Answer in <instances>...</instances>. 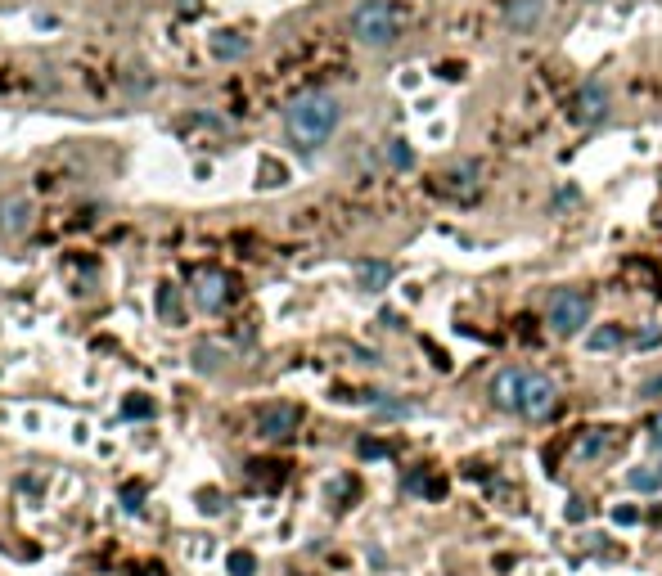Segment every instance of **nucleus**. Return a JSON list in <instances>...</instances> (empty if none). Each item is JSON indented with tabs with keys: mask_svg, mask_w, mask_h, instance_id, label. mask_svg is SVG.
Returning a JSON list of instances; mask_svg holds the SVG:
<instances>
[{
	"mask_svg": "<svg viewBox=\"0 0 662 576\" xmlns=\"http://www.w3.org/2000/svg\"><path fill=\"white\" fill-rule=\"evenodd\" d=\"M194 9H199L194 0H181V14H194Z\"/></svg>",
	"mask_w": 662,
	"mask_h": 576,
	"instance_id": "obj_25",
	"label": "nucleus"
},
{
	"mask_svg": "<svg viewBox=\"0 0 662 576\" xmlns=\"http://www.w3.org/2000/svg\"><path fill=\"white\" fill-rule=\"evenodd\" d=\"M32 198L28 194H5L0 198V239H23L32 230Z\"/></svg>",
	"mask_w": 662,
	"mask_h": 576,
	"instance_id": "obj_8",
	"label": "nucleus"
},
{
	"mask_svg": "<svg viewBox=\"0 0 662 576\" xmlns=\"http://www.w3.org/2000/svg\"><path fill=\"white\" fill-rule=\"evenodd\" d=\"M226 302H230V279L221 275V270H203V275L194 279V306H199V311H221Z\"/></svg>",
	"mask_w": 662,
	"mask_h": 576,
	"instance_id": "obj_9",
	"label": "nucleus"
},
{
	"mask_svg": "<svg viewBox=\"0 0 662 576\" xmlns=\"http://www.w3.org/2000/svg\"><path fill=\"white\" fill-rule=\"evenodd\" d=\"M347 32L365 50H392L406 36V14H401L397 0H361L347 14Z\"/></svg>",
	"mask_w": 662,
	"mask_h": 576,
	"instance_id": "obj_2",
	"label": "nucleus"
},
{
	"mask_svg": "<svg viewBox=\"0 0 662 576\" xmlns=\"http://www.w3.org/2000/svg\"><path fill=\"white\" fill-rule=\"evenodd\" d=\"M640 396H649V401H653V396H662V374L644 378V383H640Z\"/></svg>",
	"mask_w": 662,
	"mask_h": 576,
	"instance_id": "obj_22",
	"label": "nucleus"
},
{
	"mask_svg": "<svg viewBox=\"0 0 662 576\" xmlns=\"http://www.w3.org/2000/svg\"><path fill=\"white\" fill-rule=\"evenodd\" d=\"M545 5H550V0H505V27L514 36L536 32L545 18Z\"/></svg>",
	"mask_w": 662,
	"mask_h": 576,
	"instance_id": "obj_10",
	"label": "nucleus"
},
{
	"mask_svg": "<svg viewBox=\"0 0 662 576\" xmlns=\"http://www.w3.org/2000/svg\"><path fill=\"white\" fill-rule=\"evenodd\" d=\"M523 387H527V369L505 365V369L491 374L487 396H491V405H496L500 414H518V410H523Z\"/></svg>",
	"mask_w": 662,
	"mask_h": 576,
	"instance_id": "obj_5",
	"label": "nucleus"
},
{
	"mask_svg": "<svg viewBox=\"0 0 662 576\" xmlns=\"http://www.w3.org/2000/svg\"><path fill=\"white\" fill-rule=\"evenodd\" d=\"M608 117H613V95H608V86H604L599 77H590L586 86L577 90V122L604 126Z\"/></svg>",
	"mask_w": 662,
	"mask_h": 576,
	"instance_id": "obj_7",
	"label": "nucleus"
},
{
	"mask_svg": "<svg viewBox=\"0 0 662 576\" xmlns=\"http://www.w3.org/2000/svg\"><path fill=\"white\" fill-rule=\"evenodd\" d=\"M658 338H662V333H653V329H644V333H640V338H635V342H640V347H653V342H658Z\"/></svg>",
	"mask_w": 662,
	"mask_h": 576,
	"instance_id": "obj_24",
	"label": "nucleus"
},
{
	"mask_svg": "<svg viewBox=\"0 0 662 576\" xmlns=\"http://www.w3.org/2000/svg\"><path fill=\"white\" fill-rule=\"evenodd\" d=\"M478 180H482V167H478V162H473V158H460L451 171H446L442 189H446V194H455V198H473Z\"/></svg>",
	"mask_w": 662,
	"mask_h": 576,
	"instance_id": "obj_11",
	"label": "nucleus"
},
{
	"mask_svg": "<svg viewBox=\"0 0 662 576\" xmlns=\"http://www.w3.org/2000/svg\"><path fill=\"white\" fill-rule=\"evenodd\" d=\"M613 522H622V527H631V522H640V513H635L631 504H617V509H613Z\"/></svg>",
	"mask_w": 662,
	"mask_h": 576,
	"instance_id": "obj_21",
	"label": "nucleus"
},
{
	"mask_svg": "<svg viewBox=\"0 0 662 576\" xmlns=\"http://www.w3.org/2000/svg\"><path fill=\"white\" fill-rule=\"evenodd\" d=\"M626 342V333H622V324H604V329H595L586 338V347L590 351H613V347H622Z\"/></svg>",
	"mask_w": 662,
	"mask_h": 576,
	"instance_id": "obj_14",
	"label": "nucleus"
},
{
	"mask_svg": "<svg viewBox=\"0 0 662 576\" xmlns=\"http://www.w3.org/2000/svg\"><path fill=\"white\" fill-rule=\"evenodd\" d=\"M626 482H631V491H662V464L658 468H631Z\"/></svg>",
	"mask_w": 662,
	"mask_h": 576,
	"instance_id": "obj_15",
	"label": "nucleus"
},
{
	"mask_svg": "<svg viewBox=\"0 0 662 576\" xmlns=\"http://www.w3.org/2000/svg\"><path fill=\"white\" fill-rule=\"evenodd\" d=\"M302 423V410L293 401H275V405H262L257 410V432H262L266 441H289L293 432H298Z\"/></svg>",
	"mask_w": 662,
	"mask_h": 576,
	"instance_id": "obj_6",
	"label": "nucleus"
},
{
	"mask_svg": "<svg viewBox=\"0 0 662 576\" xmlns=\"http://www.w3.org/2000/svg\"><path fill=\"white\" fill-rule=\"evenodd\" d=\"M388 167L410 171V167H415V149H410L406 140H388Z\"/></svg>",
	"mask_w": 662,
	"mask_h": 576,
	"instance_id": "obj_16",
	"label": "nucleus"
},
{
	"mask_svg": "<svg viewBox=\"0 0 662 576\" xmlns=\"http://www.w3.org/2000/svg\"><path fill=\"white\" fill-rule=\"evenodd\" d=\"M410 491H424V495H433V500H437V495H446V477H424V473H415V477H410Z\"/></svg>",
	"mask_w": 662,
	"mask_h": 576,
	"instance_id": "obj_18",
	"label": "nucleus"
},
{
	"mask_svg": "<svg viewBox=\"0 0 662 576\" xmlns=\"http://www.w3.org/2000/svg\"><path fill=\"white\" fill-rule=\"evenodd\" d=\"M392 275H397V270H392L388 261H356V284H361L365 293H383V288L392 284Z\"/></svg>",
	"mask_w": 662,
	"mask_h": 576,
	"instance_id": "obj_12",
	"label": "nucleus"
},
{
	"mask_svg": "<svg viewBox=\"0 0 662 576\" xmlns=\"http://www.w3.org/2000/svg\"><path fill=\"white\" fill-rule=\"evenodd\" d=\"M649 441H653V450H662V414L649 423Z\"/></svg>",
	"mask_w": 662,
	"mask_h": 576,
	"instance_id": "obj_23",
	"label": "nucleus"
},
{
	"mask_svg": "<svg viewBox=\"0 0 662 576\" xmlns=\"http://www.w3.org/2000/svg\"><path fill=\"white\" fill-rule=\"evenodd\" d=\"M343 126V104L329 90H307L284 108V135L298 153H316L334 140V131Z\"/></svg>",
	"mask_w": 662,
	"mask_h": 576,
	"instance_id": "obj_1",
	"label": "nucleus"
},
{
	"mask_svg": "<svg viewBox=\"0 0 662 576\" xmlns=\"http://www.w3.org/2000/svg\"><path fill=\"white\" fill-rule=\"evenodd\" d=\"M545 324H550L554 338H577V333L590 324V293H581V288H559V293H550V302H545Z\"/></svg>",
	"mask_w": 662,
	"mask_h": 576,
	"instance_id": "obj_3",
	"label": "nucleus"
},
{
	"mask_svg": "<svg viewBox=\"0 0 662 576\" xmlns=\"http://www.w3.org/2000/svg\"><path fill=\"white\" fill-rule=\"evenodd\" d=\"M253 554H230V572H239V576H244V572H253Z\"/></svg>",
	"mask_w": 662,
	"mask_h": 576,
	"instance_id": "obj_20",
	"label": "nucleus"
},
{
	"mask_svg": "<svg viewBox=\"0 0 662 576\" xmlns=\"http://www.w3.org/2000/svg\"><path fill=\"white\" fill-rule=\"evenodd\" d=\"M212 54H217V59H244L248 41L239 32H217V36H212Z\"/></svg>",
	"mask_w": 662,
	"mask_h": 576,
	"instance_id": "obj_13",
	"label": "nucleus"
},
{
	"mask_svg": "<svg viewBox=\"0 0 662 576\" xmlns=\"http://www.w3.org/2000/svg\"><path fill=\"white\" fill-rule=\"evenodd\" d=\"M127 414H131V419H136V414H140V419H149V414H154V401H149V396H131Z\"/></svg>",
	"mask_w": 662,
	"mask_h": 576,
	"instance_id": "obj_19",
	"label": "nucleus"
},
{
	"mask_svg": "<svg viewBox=\"0 0 662 576\" xmlns=\"http://www.w3.org/2000/svg\"><path fill=\"white\" fill-rule=\"evenodd\" d=\"M563 396H559V383H554L550 374H527V387H523V419L532 423H550L554 414H559Z\"/></svg>",
	"mask_w": 662,
	"mask_h": 576,
	"instance_id": "obj_4",
	"label": "nucleus"
},
{
	"mask_svg": "<svg viewBox=\"0 0 662 576\" xmlns=\"http://www.w3.org/2000/svg\"><path fill=\"white\" fill-rule=\"evenodd\" d=\"M604 446H608V428H590L586 437L577 441V455H581V459H595Z\"/></svg>",
	"mask_w": 662,
	"mask_h": 576,
	"instance_id": "obj_17",
	"label": "nucleus"
}]
</instances>
